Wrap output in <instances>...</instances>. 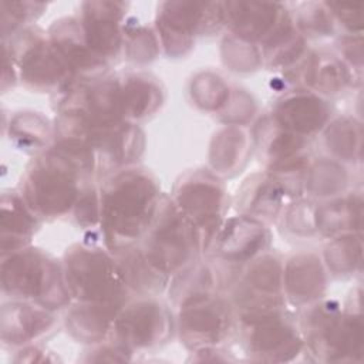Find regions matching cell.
<instances>
[{"label":"cell","instance_id":"cell-1","mask_svg":"<svg viewBox=\"0 0 364 364\" xmlns=\"http://www.w3.org/2000/svg\"><path fill=\"white\" fill-rule=\"evenodd\" d=\"M159 203L158 185L144 169H125L112 176L100 196L107 246L112 250L131 247L148 230Z\"/></svg>","mask_w":364,"mask_h":364},{"label":"cell","instance_id":"cell-2","mask_svg":"<svg viewBox=\"0 0 364 364\" xmlns=\"http://www.w3.org/2000/svg\"><path fill=\"white\" fill-rule=\"evenodd\" d=\"M1 287L4 294L47 310L64 306L71 297L63 267L38 249L23 247L3 255Z\"/></svg>","mask_w":364,"mask_h":364},{"label":"cell","instance_id":"cell-3","mask_svg":"<svg viewBox=\"0 0 364 364\" xmlns=\"http://www.w3.org/2000/svg\"><path fill=\"white\" fill-rule=\"evenodd\" d=\"M63 276L67 290L78 303L122 309L128 284L119 263L102 249L75 245L65 252Z\"/></svg>","mask_w":364,"mask_h":364},{"label":"cell","instance_id":"cell-4","mask_svg":"<svg viewBox=\"0 0 364 364\" xmlns=\"http://www.w3.org/2000/svg\"><path fill=\"white\" fill-rule=\"evenodd\" d=\"M81 175L84 171L53 146L28 166L23 196L37 216H60L75 206Z\"/></svg>","mask_w":364,"mask_h":364},{"label":"cell","instance_id":"cell-5","mask_svg":"<svg viewBox=\"0 0 364 364\" xmlns=\"http://www.w3.org/2000/svg\"><path fill=\"white\" fill-rule=\"evenodd\" d=\"M199 249L202 243L195 226L173 200L161 199L141 249L149 264L168 276L186 266Z\"/></svg>","mask_w":364,"mask_h":364},{"label":"cell","instance_id":"cell-6","mask_svg":"<svg viewBox=\"0 0 364 364\" xmlns=\"http://www.w3.org/2000/svg\"><path fill=\"white\" fill-rule=\"evenodd\" d=\"M21 81L36 90L75 84L74 74L50 40L36 30H21L10 46L4 44Z\"/></svg>","mask_w":364,"mask_h":364},{"label":"cell","instance_id":"cell-7","mask_svg":"<svg viewBox=\"0 0 364 364\" xmlns=\"http://www.w3.org/2000/svg\"><path fill=\"white\" fill-rule=\"evenodd\" d=\"M282 307L245 311L242 333L249 354L257 360L284 361L301 350V338Z\"/></svg>","mask_w":364,"mask_h":364},{"label":"cell","instance_id":"cell-8","mask_svg":"<svg viewBox=\"0 0 364 364\" xmlns=\"http://www.w3.org/2000/svg\"><path fill=\"white\" fill-rule=\"evenodd\" d=\"M225 24L223 3L168 1L161 4L158 30L169 54H183L195 36L210 34Z\"/></svg>","mask_w":364,"mask_h":364},{"label":"cell","instance_id":"cell-9","mask_svg":"<svg viewBox=\"0 0 364 364\" xmlns=\"http://www.w3.org/2000/svg\"><path fill=\"white\" fill-rule=\"evenodd\" d=\"M173 202L198 230L202 249L206 247L218 232L223 212L225 191L222 183L209 172H191L178 182Z\"/></svg>","mask_w":364,"mask_h":364},{"label":"cell","instance_id":"cell-10","mask_svg":"<svg viewBox=\"0 0 364 364\" xmlns=\"http://www.w3.org/2000/svg\"><path fill=\"white\" fill-rule=\"evenodd\" d=\"M304 327L310 348L317 354H326L328 360H333V355L344 360L346 355L353 357V353H361L363 321L360 314H341L336 304L324 303L309 311Z\"/></svg>","mask_w":364,"mask_h":364},{"label":"cell","instance_id":"cell-11","mask_svg":"<svg viewBox=\"0 0 364 364\" xmlns=\"http://www.w3.org/2000/svg\"><path fill=\"white\" fill-rule=\"evenodd\" d=\"M111 330L115 341L125 348H145L156 346L169 337L172 320L165 306L146 299L122 307Z\"/></svg>","mask_w":364,"mask_h":364},{"label":"cell","instance_id":"cell-12","mask_svg":"<svg viewBox=\"0 0 364 364\" xmlns=\"http://www.w3.org/2000/svg\"><path fill=\"white\" fill-rule=\"evenodd\" d=\"M230 328V313L225 301L205 293L182 303L179 333L189 347L202 350L220 343Z\"/></svg>","mask_w":364,"mask_h":364},{"label":"cell","instance_id":"cell-13","mask_svg":"<svg viewBox=\"0 0 364 364\" xmlns=\"http://www.w3.org/2000/svg\"><path fill=\"white\" fill-rule=\"evenodd\" d=\"M125 4L118 1H87L82 4L81 26L90 48L102 61L114 58L122 46Z\"/></svg>","mask_w":364,"mask_h":364},{"label":"cell","instance_id":"cell-14","mask_svg":"<svg viewBox=\"0 0 364 364\" xmlns=\"http://www.w3.org/2000/svg\"><path fill=\"white\" fill-rule=\"evenodd\" d=\"M225 24L243 41H266L287 14L279 3L228 1L223 3Z\"/></svg>","mask_w":364,"mask_h":364},{"label":"cell","instance_id":"cell-15","mask_svg":"<svg viewBox=\"0 0 364 364\" xmlns=\"http://www.w3.org/2000/svg\"><path fill=\"white\" fill-rule=\"evenodd\" d=\"M328 118L327 104L309 91H296L280 100L273 111V121L299 136L318 131Z\"/></svg>","mask_w":364,"mask_h":364},{"label":"cell","instance_id":"cell-16","mask_svg":"<svg viewBox=\"0 0 364 364\" xmlns=\"http://www.w3.org/2000/svg\"><path fill=\"white\" fill-rule=\"evenodd\" d=\"M267 242L266 228L256 218L243 215L216 232L215 253L229 262H243L264 249Z\"/></svg>","mask_w":364,"mask_h":364},{"label":"cell","instance_id":"cell-17","mask_svg":"<svg viewBox=\"0 0 364 364\" xmlns=\"http://www.w3.org/2000/svg\"><path fill=\"white\" fill-rule=\"evenodd\" d=\"M50 40L70 67L74 77L78 74H95L107 64L90 48L81 20L64 18L55 21L50 28Z\"/></svg>","mask_w":364,"mask_h":364},{"label":"cell","instance_id":"cell-18","mask_svg":"<svg viewBox=\"0 0 364 364\" xmlns=\"http://www.w3.org/2000/svg\"><path fill=\"white\" fill-rule=\"evenodd\" d=\"M53 316L38 304L10 301L1 309V338L4 343L21 344L47 331Z\"/></svg>","mask_w":364,"mask_h":364},{"label":"cell","instance_id":"cell-19","mask_svg":"<svg viewBox=\"0 0 364 364\" xmlns=\"http://www.w3.org/2000/svg\"><path fill=\"white\" fill-rule=\"evenodd\" d=\"M37 228V215L23 195L1 196V250L3 255L26 247Z\"/></svg>","mask_w":364,"mask_h":364},{"label":"cell","instance_id":"cell-20","mask_svg":"<svg viewBox=\"0 0 364 364\" xmlns=\"http://www.w3.org/2000/svg\"><path fill=\"white\" fill-rule=\"evenodd\" d=\"M121 114L127 122L146 118L162 102L159 84L145 74H131L118 78Z\"/></svg>","mask_w":364,"mask_h":364},{"label":"cell","instance_id":"cell-21","mask_svg":"<svg viewBox=\"0 0 364 364\" xmlns=\"http://www.w3.org/2000/svg\"><path fill=\"white\" fill-rule=\"evenodd\" d=\"M313 255L294 256L283 269V287L293 303H307L321 294L324 272Z\"/></svg>","mask_w":364,"mask_h":364},{"label":"cell","instance_id":"cell-22","mask_svg":"<svg viewBox=\"0 0 364 364\" xmlns=\"http://www.w3.org/2000/svg\"><path fill=\"white\" fill-rule=\"evenodd\" d=\"M119 310L112 306L80 303L67 316V327L78 340L97 341L112 328Z\"/></svg>","mask_w":364,"mask_h":364},{"label":"cell","instance_id":"cell-23","mask_svg":"<svg viewBox=\"0 0 364 364\" xmlns=\"http://www.w3.org/2000/svg\"><path fill=\"white\" fill-rule=\"evenodd\" d=\"M306 84L321 92H337L348 81L347 68L340 60L328 54H314L306 63Z\"/></svg>","mask_w":364,"mask_h":364},{"label":"cell","instance_id":"cell-24","mask_svg":"<svg viewBox=\"0 0 364 364\" xmlns=\"http://www.w3.org/2000/svg\"><path fill=\"white\" fill-rule=\"evenodd\" d=\"M44 7L43 3L31 1H1V21H3V37L13 34L16 30L31 20L36 11Z\"/></svg>","mask_w":364,"mask_h":364},{"label":"cell","instance_id":"cell-25","mask_svg":"<svg viewBox=\"0 0 364 364\" xmlns=\"http://www.w3.org/2000/svg\"><path fill=\"white\" fill-rule=\"evenodd\" d=\"M306 10H300L297 18V27L299 30L307 33V34H316L323 36L333 28V16L327 7V4H316L309 3L304 4Z\"/></svg>","mask_w":364,"mask_h":364},{"label":"cell","instance_id":"cell-26","mask_svg":"<svg viewBox=\"0 0 364 364\" xmlns=\"http://www.w3.org/2000/svg\"><path fill=\"white\" fill-rule=\"evenodd\" d=\"M30 115H17L13 122H10V138L16 139L21 146H38L44 141V134L47 135V122L41 118L30 128Z\"/></svg>","mask_w":364,"mask_h":364}]
</instances>
